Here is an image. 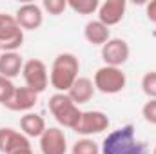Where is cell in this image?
I'll use <instances>...</instances> for the list:
<instances>
[{
  "label": "cell",
  "instance_id": "cell-1",
  "mask_svg": "<svg viewBox=\"0 0 156 154\" xmlns=\"http://www.w3.org/2000/svg\"><path fill=\"white\" fill-rule=\"evenodd\" d=\"M102 154H149L145 142H138L131 123L109 132L102 142Z\"/></svg>",
  "mask_w": 156,
  "mask_h": 154
},
{
  "label": "cell",
  "instance_id": "cell-2",
  "mask_svg": "<svg viewBox=\"0 0 156 154\" xmlns=\"http://www.w3.org/2000/svg\"><path fill=\"white\" fill-rule=\"evenodd\" d=\"M80 73V62L73 53H60L51 65L49 82L58 93H67L73 83L78 80Z\"/></svg>",
  "mask_w": 156,
  "mask_h": 154
},
{
  "label": "cell",
  "instance_id": "cell-3",
  "mask_svg": "<svg viewBox=\"0 0 156 154\" xmlns=\"http://www.w3.org/2000/svg\"><path fill=\"white\" fill-rule=\"evenodd\" d=\"M49 111L55 116V120L67 129H75L82 116V111L78 105L69 98L67 93H56L49 98Z\"/></svg>",
  "mask_w": 156,
  "mask_h": 154
},
{
  "label": "cell",
  "instance_id": "cell-4",
  "mask_svg": "<svg viewBox=\"0 0 156 154\" xmlns=\"http://www.w3.org/2000/svg\"><path fill=\"white\" fill-rule=\"evenodd\" d=\"M24 44V29L13 15L0 13V49L2 53H16Z\"/></svg>",
  "mask_w": 156,
  "mask_h": 154
},
{
  "label": "cell",
  "instance_id": "cell-5",
  "mask_svg": "<svg viewBox=\"0 0 156 154\" xmlns=\"http://www.w3.org/2000/svg\"><path fill=\"white\" fill-rule=\"evenodd\" d=\"M94 89H98L104 94H118L125 89L127 78L120 67L104 65L94 73Z\"/></svg>",
  "mask_w": 156,
  "mask_h": 154
},
{
  "label": "cell",
  "instance_id": "cell-6",
  "mask_svg": "<svg viewBox=\"0 0 156 154\" xmlns=\"http://www.w3.org/2000/svg\"><path fill=\"white\" fill-rule=\"evenodd\" d=\"M22 76H24V82H26V87H29L37 94L44 93L47 89V83H49L47 67H45V64L42 60H38V58H31V60L24 62Z\"/></svg>",
  "mask_w": 156,
  "mask_h": 154
},
{
  "label": "cell",
  "instance_id": "cell-7",
  "mask_svg": "<svg viewBox=\"0 0 156 154\" xmlns=\"http://www.w3.org/2000/svg\"><path fill=\"white\" fill-rule=\"evenodd\" d=\"M111 125L109 116L102 111H82V116L78 120L76 127L73 129L75 132L82 136H91V134H100L107 131Z\"/></svg>",
  "mask_w": 156,
  "mask_h": 154
},
{
  "label": "cell",
  "instance_id": "cell-8",
  "mask_svg": "<svg viewBox=\"0 0 156 154\" xmlns=\"http://www.w3.org/2000/svg\"><path fill=\"white\" fill-rule=\"evenodd\" d=\"M129 54H131L129 44L122 38H111L107 44L102 45V58L105 65L120 67L129 60Z\"/></svg>",
  "mask_w": 156,
  "mask_h": 154
},
{
  "label": "cell",
  "instance_id": "cell-9",
  "mask_svg": "<svg viewBox=\"0 0 156 154\" xmlns=\"http://www.w3.org/2000/svg\"><path fill=\"white\" fill-rule=\"evenodd\" d=\"M40 151L42 154H66L67 152V138L62 129L49 127L40 136Z\"/></svg>",
  "mask_w": 156,
  "mask_h": 154
},
{
  "label": "cell",
  "instance_id": "cell-10",
  "mask_svg": "<svg viewBox=\"0 0 156 154\" xmlns=\"http://www.w3.org/2000/svg\"><path fill=\"white\" fill-rule=\"evenodd\" d=\"M22 149H31L29 138L11 127H0V152L13 154Z\"/></svg>",
  "mask_w": 156,
  "mask_h": 154
},
{
  "label": "cell",
  "instance_id": "cell-11",
  "mask_svg": "<svg viewBox=\"0 0 156 154\" xmlns=\"http://www.w3.org/2000/svg\"><path fill=\"white\" fill-rule=\"evenodd\" d=\"M125 9H127V2L125 0H105L98 7V20L104 26H107V27L116 26V24H120L123 20Z\"/></svg>",
  "mask_w": 156,
  "mask_h": 154
},
{
  "label": "cell",
  "instance_id": "cell-12",
  "mask_svg": "<svg viewBox=\"0 0 156 154\" xmlns=\"http://www.w3.org/2000/svg\"><path fill=\"white\" fill-rule=\"evenodd\" d=\"M15 18L24 31H35L44 22V13H42V7L37 4H24L16 9Z\"/></svg>",
  "mask_w": 156,
  "mask_h": 154
},
{
  "label": "cell",
  "instance_id": "cell-13",
  "mask_svg": "<svg viewBox=\"0 0 156 154\" xmlns=\"http://www.w3.org/2000/svg\"><path fill=\"white\" fill-rule=\"evenodd\" d=\"M38 102V94L35 91H31L29 87H16L11 100L5 103V107L9 111H15V113H24V111H31Z\"/></svg>",
  "mask_w": 156,
  "mask_h": 154
},
{
  "label": "cell",
  "instance_id": "cell-14",
  "mask_svg": "<svg viewBox=\"0 0 156 154\" xmlns=\"http://www.w3.org/2000/svg\"><path fill=\"white\" fill-rule=\"evenodd\" d=\"M83 37L91 45H104L111 40V29L100 20H91L83 27Z\"/></svg>",
  "mask_w": 156,
  "mask_h": 154
},
{
  "label": "cell",
  "instance_id": "cell-15",
  "mask_svg": "<svg viewBox=\"0 0 156 154\" xmlns=\"http://www.w3.org/2000/svg\"><path fill=\"white\" fill-rule=\"evenodd\" d=\"M69 98L76 103V105H82V103H87L93 94H94V83L89 80V78L78 76V80L73 83V87L67 91Z\"/></svg>",
  "mask_w": 156,
  "mask_h": 154
},
{
  "label": "cell",
  "instance_id": "cell-16",
  "mask_svg": "<svg viewBox=\"0 0 156 154\" xmlns=\"http://www.w3.org/2000/svg\"><path fill=\"white\" fill-rule=\"evenodd\" d=\"M24 69V60L18 53H2L0 54V76L15 78Z\"/></svg>",
  "mask_w": 156,
  "mask_h": 154
},
{
  "label": "cell",
  "instance_id": "cell-17",
  "mask_svg": "<svg viewBox=\"0 0 156 154\" xmlns=\"http://www.w3.org/2000/svg\"><path fill=\"white\" fill-rule=\"evenodd\" d=\"M20 129H22V134H26L27 138H40L47 127H45V121L40 114L26 113L20 118Z\"/></svg>",
  "mask_w": 156,
  "mask_h": 154
},
{
  "label": "cell",
  "instance_id": "cell-18",
  "mask_svg": "<svg viewBox=\"0 0 156 154\" xmlns=\"http://www.w3.org/2000/svg\"><path fill=\"white\" fill-rule=\"evenodd\" d=\"M67 7H71L78 15H93L98 11L100 2L98 0H67Z\"/></svg>",
  "mask_w": 156,
  "mask_h": 154
},
{
  "label": "cell",
  "instance_id": "cell-19",
  "mask_svg": "<svg viewBox=\"0 0 156 154\" xmlns=\"http://www.w3.org/2000/svg\"><path fill=\"white\" fill-rule=\"evenodd\" d=\"M71 154H100V147H98V143H94L93 140L82 138V140H78L76 143L73 145Z\"/></svg>",
  "mask_w": 156,
  "mask_h": 154
},
{
  "label": "cell",
  "instance_id": "cell-20",
  "mask_svg": "<svg viewBox=\"0 0 156 154\" xmlns=\"http://www.w3.org/2000/svg\"><path fill=\"white\" fill-rule=\"evenodd\" d=\"M142 91L149 96V100L156 98V71H149L142 78Z\"/></svg>",
  "mask_w": 156,
  "mask_h": 154
},
{
  "label": "cell",
  "instance_id": "cell-21",
  "mask_svg": "<svg viewBox=\"0 0 156 154\" xmlns=\"http://www.w3.org/2000/svg\"><path fill=\"white\" fill-rule=\"evenodd\" d=\"M42 7H44L49 15L58 16V15H62V13L67 9V0H44V2H42Z\"/></svg>",
  "mask_w": 156,
  "mask_h": 154
},
{
  "label": "cell",
  "instance_id": "cell-22",
  "mask_svg": "<svg viewBox=\"0 0 156 154\" xmlns=\"http://www.w3.org/2000/svg\"><path fill=\"white\" fill-rule=\"evenodd\" d=\"M15 89H16V87L13 85V82H11L9 78L0 76V103H2V105H5V103L11 100Z\"/></svg>",
  "mask_w": 156,
  "mask_h": 154
},
{
  "label": "cell",
  "instance_id": "cell-23",
  "mask_svg": "<svg viewBox=\"0 0 156 154\" xmlns=\"http://www.w3.org/2000/svg\"><path fill=\"white\" fill-rule=\"evenodd\" d=\"M142 116L145 118L147 123L156 125V98L154 100H149V102L142 107Z\"/></svg>",
  "mask_w": 156,
  "mask_h": 154
},
{
  "label": "cell",
  "instance_id": "cell-24",
  "mask_svg": "<svg viewBox=\"0 0 156 154\" xmlns=\"http://www.w3.org/2000/svg\"><path fill=\"white\" fill-rule=\"evenodd\" d=\"M145 15H147V18H149L153 24H156V0L149 2V4L145 5Z\"/></svg>",
  "mask_w": 156,
  "mask_h": 154
},
{
  "label": "cell",
  "instance_id": "cell-25",
  "mask_svg": "<svg viewBox=\"0 0 156 154\" xmlns=\"http://www.w3.org/2000/svg\"><path fill=\"white\" fill-rule=\"evenodd\" d=\"M13 154H35L31 149H22V151H16V152H13Z\"/></svg>",
  "mask_w": 156,
  "mask_h": 154
},
{
  "label": "cell",
  "instance_id": "cell-26",
  "mask_svg": "<svg viewBox=\"0 0 156 154\" xmlns=\"http://www.w3.org/2000/svg\"><path fill=\"white\" fill-rule=\"evenodd\" d=\"M153 154H156V147H154V151H153Z\"/></svg>",
  "mask_w": 156,
  "mask_h": 154
},
{
  "label": "cell",
  "instance_id": "cell-27",
  "mask_svg": "<svg viewBox=\"0 0 156 154\" xmlns=\"http://www.w3.org/2000/svg\"><path fill=\"white\" fill-rule=\"evenodd\" d=\"M0 54H2V49H0Z\"/></svg>",
  "mask_w": 156,
  "mask_h": 154
}]
</instances>
